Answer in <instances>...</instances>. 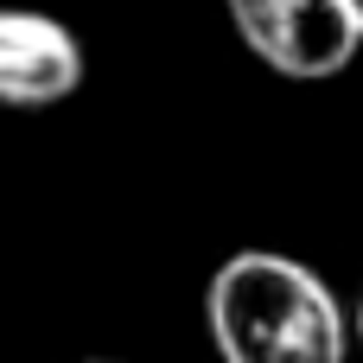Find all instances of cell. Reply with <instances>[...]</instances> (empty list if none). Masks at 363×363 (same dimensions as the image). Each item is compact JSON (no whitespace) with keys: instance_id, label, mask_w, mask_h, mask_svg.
Returning <instances> with one entry per match:
<instances>
[{"instance_id":"obj_1","label":"cell","mask_w":363,"mask_h":363,"mask_svg":"<svg viewBox=\"0 0 363 363\" xmlns=\"http://www.w3.org/2000/svg\"><path fill=\"white\" fill-rule=\"evenodd\" d=\"M204 319L223 363H345L357 338L338 294L274 249L230 255L211 274Z\"/></svg>"},{"instance_id":"obj_2","label":"cell","mask_w":363,"mask_h":363,"mask_svg":"<svg viewBox=\"0 0 363 363\" xmlns=\"http://www.w3.org/2000/svg\"><path fill=\"white\" fill-rule=\"evenodd\" d=\"M236 38L294 83H325L363 51L351 0H223Z\"/></svg>"},{"instance_id":"obj_3","label":"cell","mask_w":363,"mask_h":363,"mask_svg":"<svg viewBox=\"0 0 363 363\" xmlns=\"http://www.w3.org/2000/svg\"><path fill=\"white\" fill-rule=\"evenodd\" d=\"M83 45L64 19L32 6H0V108H51L77 96Z\"/></svg>"},{"instance_id":"obj_4","label":"cell","mask_w":363,"mask_h":363,"mask_svg":"<svg viewBox=\"0 0 363 363\" xmlns=\"http://www.w3.org/2000/svg\"><path fill=\"white\" fill-rule=\"evenodd\" d=\"M351 332H357V345H363V300H357V313H351Z\"/></svg>"},{"instance_id":"obj_5","label":"cell","mask_w":363,"mask_h":363,"mask_svg":"<svg viewBox=\"0 0 363 363\" xmlns=\"http://www.w3.org/2000/svg\"><path fill=\"white\" fill-rule=\"evenodd\" d=\"M351 13H357V26H363V0H351Z\"/></svg>"}]
</instances>
